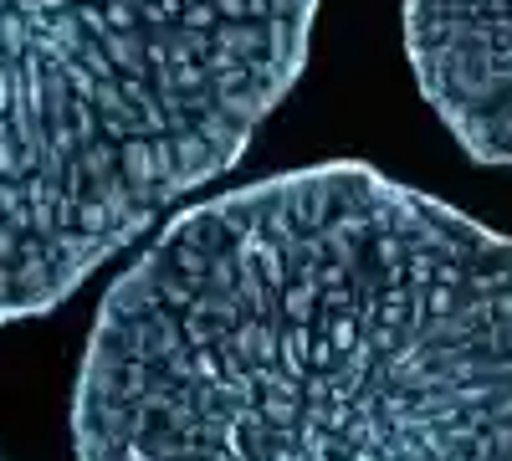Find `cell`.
Wrapping results in <instances>:
<instances>
[{
	"label": "cell",
	"mask_w": 512,
	"mask_h": 461,
	"mask_svg": "<svg viewBox=\"0 0 512 461\" xmlns=\"http://www.w3.org/2000/svg\"><path fill=\"white\" fill-rule=\"evenodd\" d=\"M77 461H512V241L338 159L175 216L98 308Z\"/></svg>",
	"instance_id": "cell-1"
},
{
	"label": "cell",
	"mask_w": 512,
	"mask_h": 461,
	"mask_svg": "<svg viewBox=\"0 0 512 461\" xmlns=\"http://www.w3.org/2000/svg\"><path fill=\"white\" fill-rule=\"evenodd\" d=\"M318 0H0V323L57 308L226 175Z\"/></svg>",
	"instance_id": "cell-2"
},
{
	"label": "cell",
	"mask_w": 512,
	"mask_h": 461,
	"mask_svg": "<svg viewBox=\"0 0 512 461\" xmlns=\"http://www.w3.org/2000/svg\"><path fill=\"white\" fill-rule=\"evenodd\" d=\"M420 98L477 164H512V0H405Z\"/></svg>",
	"instance_id": "cell-3"
}]
</instances>
